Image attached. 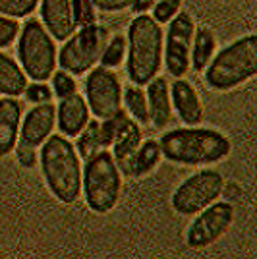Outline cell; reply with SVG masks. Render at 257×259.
<instances>
[{
    "label": "cell",
    "mask_w": 257,
    "mask_h": 259,
    "mask_svg": "<svg viewBox=\"0 0 257 259\" xmlns=\"http://www.w3.org/2000/svg\"><path fill=\"white\" fill-rule=\"evenodd\" d=\"M54 122H56V107L53 103H37L20 124V141L39 147L53 134Z\"/></svg>",
    "instance_id": "4fadbf2b"
},
{
    "label": "cell",
    "mask_w": 257,
    "mask_h": 259,
    "mask_svg": "<svg viewBox=\"0 0 257 259\" xmlns=\"http://www.w3.org/2000/svg\"><path fill=\"white\" fill-rule=\"evenodd\" d=\"M41 20L54 39L66 41L77 27L75 0H43Z\"/></svg>",
    "instance_id": "7c38bea8"
},
{
    "label": "cell",
    "mask_w": 257,
    "mask_h": 259,
    "mask_svg": "<svg viewBox=\"0 0 257 259\" xmlns=\"http://www.w3.org/2000/svg\"><path fill=\"white\" fill-rule=\"evenodd\" d=\"M232 221H234V207L228 201H219V203L213 201L211 205H207L197 213L188 228L186 232L188 246L192 249H203L211 246L228 232V228L232 227Z\"/></svg>",
    "instance_id": "9c48e42d"
},
{
    "label": "cell",
    "mask_w": 257,
    "mask_h": 259,
    "mask_svg": "<svg viewBox=\"0 0 257 259\" xmlns=\"http://www.w3.org/2000/svg\"><path fill=\"white\" fill-rule=\"evenodd\" d=\"M53 87H54V93L58 95V97H68V95H72L75 93V81L72 74H68V72H56L53 76Z\"/></svg>",
    "instance_id": "4316f807"
},
{
    "label": "cell",
    "mask_w": 257,
    "mask_h": 259,
    "mask_svg": "<svg viewBox=\"0 0 257 259\" xmlns=\"http://www.w3.org/2000/svg\"><path fill=\"white\" fill-rule=\"evenodd\" d=\"M182 0H157L153 6V20L159 23H168L178 14Z\"/></svg>",
    "instance_id": "484cf974"
},
{
    "label": "cell",
    "mask_w": 257,
    "mask_h": 259,
    "mask_svg": "<svg viewBox=\"0 0 257 259\" xmlns=\"http://www.w3.org/2000/svg\"><path fill=\"white\" fill-rule=\"evenodd\" d=\"M107 27L97 23H85L75 35H70L58 54V64L68 74L81 76L101 60V54L108 43Z\"/></svg>",
    "instance_id": "52a82bcc"
},
{
    "label": "cell",
    "mask_w": 257,
    "mask_h": 259,
    "mask_svg": "<svg viewBox=\"0 0 257 259\" xmlns=\"http://www.w3.org/2000/svg\"><path fill=\"white\" fill-rule=\"evenodd\" d=\"M41 168L51 194L66 205H72L81 195V162L79 155L60 134H51L41 149Z\"/></svg>",
    "instance_id": "6da1fadb"
},
{
    "label": "cell",
    "mask_w": 257,
    "mask_h": 259,
    "mask_svg": "<svg viewBox=\"0 0 257 259\" xmlns=\"http://www.w3.org/2000/svg\"><path fill=\"white\" fill-rule=\"evenodd\" d=\"M39 0H0V14L8 18H25L37 8Z\"/></svg>",
    "instance_id": "d4e9b609"
},
{
    "label": "cell",
    "mask_w": 257,
    "mask_h": 259,
    "mask_svg": "<svg viewBox=\"0 0 257 259\" xmlns=\"http://www.w3.org/2000/svg\"><path fill=\"white\" fill-rule=\"evenodd\" d=\"M81 188L91 211L108 213L114 209L122 190V178L112 153L101 149L87 159L81 172Z\"/></svg>",
    "instance_id": "5b68a950"
},
{
    "label": "cell",
    "mask_w": 257,
    "mask_h": 259,
    "mask_svg": "<svg viewBox=\"0 0 257 259\" xmlns=\"http://www.w3.org/2000/svg\"><path fill=\"white\" fill-rule=\"evenodd\" d=\"M126 49H128V41L122 37V35H116L112 39H108L105 51L101 54V64L105 68H116V66L122 64L124 56H126Z\"/></svg>",
    "instance_id": "cb8c5ba5"
},
{
    "label": "cell",
    "mask_w": 257,
    "mask_h": 259,
    "mask_svg": "<svg viewBox=\"0 0 257 259\" xmlns=\"http://www.w3.org/2000/svg\"><path fill=\"white\" fill-rule=\"evenodd\" d=\"M101 134H99V120H89L87 126L79 132V140H77V153L81 159H89L91 155L101 151Z\"/></svg>",
    "instance_id": "7402d4cb"
},
{
    "label": "cell",
    "mask_w": 257,
    "mask_h": 259,
    "mask_svg": "<svg viewBox=\"0 0 257 259\" xmlns=\"http://www.w3.org/2000/svg\"><path fill=\"white\" fill-rule=\"evenodd\" d=\"M124 103L128 112L138 120L140 124H149V108H147V97L140 87H128L124 93Z\"/></svg>",
    "instance_id": "603a6c76"
},
{
    "label": "cell",
    "mask_w": 257,
    "mask_h": 259,
    "mask_svg": "<svg viewBox=\"0 0 257 259\" xmlns=\"http://www.w3.org/2000/svg\"><path fill=\"white\" fill-rule=\"evenodd\" d=\"M128 77L136 85H147L162 64V29L149 14L134 18L128 29Z\"/></svg>",
    "instance_id": "3957f363"
},
{
    "label": "cell",
    "mask_w": 257,
    "mask_h": 259,
    "mask_svg": "<svg viewBox=\"0 0 257 259\" xmlns=\"http://www.w3.org/2000/svg\"><path fill=\"white\" fill-rule=\"evenodd\" d=\"M217 49V39L215 33L209 27H197L193 31L192 41V53H190V64L195 70H205L207 64L211 62Z\"/></svg>",
    "instance_id": "44dd1931"
},
{
    "label": "cell",
    "mask_w": 257,
    "mask_h": 259,
    "mask_svg": "<svg viewBox=\"0 0 257 259\" xmlns=\"http://www.w3.org/2000/svg\"><path fill=\"white\" fill-rule=\"evenodd\" d=\"M14 151H16V157H18L20 164L25 166V168H33L37 164V161H39L37 147H33V145L25 143V141H18L16 147H14Z\"/></svg>",
    "instance_id": "83f0119b"
},
{
    "label": "cell",
    "mask_w": 257,
    "mask_h": 259,
    "mask_svg": "<svg viewBox=\"0 0 257 259\" xmlns=\"http://www.w3.org/2000/svg\"><path fill=\"white\" fill-rule=\"evenodd\" d=\"M18 56L25 76L35 81H47L49 77H53L56 66V47L53 35L47 31L41 20H29L23 25L18 43Z\"/></svg>",
    "instance_id": "8992f818"
},
{
    "label": "cell",
    "mask_w": 257,
    "mask_h": 259,
    "mask_svg": "<svg viewBox=\"0 0 257 259\" xmlns=\"http://www.w3.org/2000/svg\"><path fill=\"white\" fill-rule=\"evenodd\" d=\"M155 2H157V0H134V2H132V8L136 12H140V14H143V12H147L149 8H153Z\"/></svg>",
    "instance_id": "1f68e13d"
},
{
    "label": "cell",
    "mask_w": 257,
    "mask_h": 259,
    "mask_svg": "<svg viewBox=\"0 0 257 259\" xmlns=\"http://www.w3.org/2000/svg\"><path fill=\"white\" fill-rule=\"evenodd\" d=\"M134 0H91L93 8L103 12H120L132 6Z\"/></svg>",
    "instance_id": "4dcf8cb0"
},
{
    "label": "cell",
    "mask_w": 257,
    "mask_h": 259,
    "mask_svg": "<svg viewBox=\"0 0 257 259\" xmlns=\"http://www.w3.org/2000/svg\"><path fill=\"white\" fill-rule=\"evenodd\" d=\"M159 159H161L159 141H143V143H140V147L136 149V153L132 155V159L128 162V168H126V174L134 176V178H143L145 174H149L157 166Z\"/></svg>",
    "instance_id": "ffe728a7"
},
{
    "label": "cell",
    "mask_w": 257,
    "mask_h": 259,
    "mask_svg": "<svg viewBox=\"0 0 257 259\" xmlns=\"http://www.w3.org/2000/svg\"><path fill=\"white\" fill-rule=\"evenodd\" d=\"M225 190V178L219 170L203 168L188 176L172 194V207L180 215H195L217 201Z\"/></svg>",
    "instance_id": "ba28073f"
},
{
    "label": "cell",
    "mask_w": 257,
    "mask_h": 259,
    "mask_svg": "<svg viewBox=\"0 0 257 259\" xmlns=\"http://www.w3.org/2000/svg\"><path fill=\"white\" fill-rule=\"evenodd\" d=\"M22 124V105L12 97L0 99V157L14 151Z\"/></svg>",
    "instance_id": "e0dca14e"
},
{
    "label": "cell",
    "mask_w": 257,
    "mask_h": 259,
    "mask_svg": "<svg viewBox=\"0 0 257 259\" xmlns=\"http://www.w3.org/2000/svg\"><path fill=\"white\" fill-rule=\"evenodd\" d=\"M141 143V130L140 126L130 118L124 128L118 132L116 140L112 141V147H114V161H116L118 168H128V162L132 159V155L136 153V149L140 147Z\"/></svg>",
    "instance_id": "ac0fdd59"
},
{
    "label": "cell",
    "mask_w": 257,
    "mask_h": 259,
    "mask_svg": "<svg viewBox=\"0 0 257 259\" xmlns=\"http://www.w3.org/2000/svg\"><path fill=\"white\" fill-rule=\"evenodd\" d=\"M25 87H27L25 72L14 58L0 53V93L8 97H18V95H23Z\"/></svg>",
    "instance_id": "d6986e66"
},
{
    "label": "cell",
    "mask_w": 257,
    "mask_h": 259,
    "mask_svg": "<svg viewBox=\"0 0 257 259\" xmlns=\"http://www.w3.org/2000/svg\"><path fill=\"white\" fill-rule=\"evenodd\" d=\"M207 83L217 91H228L247 81L257 72V37L246 35L225 47L209 62Z\"/></svg>",
    "instance_id": "277c9868"
},
{
    "label": "cell",
    "mask_w": 257,
    "mask_h": 259,
    "mask_svg": "<svg viewBox=\"0 0 257 259\" xmlns=\"http://www.w3.org/2000/svg\"><path fill=\"white\" fill-rule=\"evenodd\" d=\"M170 101L178 116L188 126H197L203 120V107L195 87L182 77H176V81L170 87Z\"/></svg>",
    "instance_id": "5bb4252c"
},
{
    "label": "cell",
    "mask_w": 257,
    "mask_h": 259,
    "mask_svg": "<svg viewBox=\"0 0 257 259\" xmlns=\"http://www.w3.org/2000/svg\"><path fill=\"white\" fill-rule=\"evenodd\" d=\"M161 155L180 164H211L223 161L232 149L230 140L219 130L211 128H178L162 134Z\"/></svg>",
    "instance_id": "7a4b0ae2"
},
{
    "label": "cell",
    "mask_w": 257,
    "mask_h": 259,
    "mask_svg": "<svg viewBox=\"0 0 257 259\" xmlns=\"http://www.w3.org/2000/svg\"><path fill=\"white\" fill-rule=\"evenodd\" d=\"M20 31V23L14 18H8L4 14H0V49L8 47L16 39V35Z\"/></svg>",
    "instance_id": "f1b7e54d"
},
{
    "label": "cell",
    "mask_w": 257,
    "mask_h": 259,
    "mask_svg": "<svg viewBox=\"0 0 257 259\" xmlns=\"http://www.w3.org/2000/svg\"><path fill=\"white\" fill-rule=\"evenodd\" d=\"M195 23L188 12H180L170 20L166 31V49H164V64L168 74L182 77L190 70V53Z\"/></svg>",
    "instance_id": "8fae6325"
},
{
    "label": "cell",
    "mask_w": 257,
    "mask_h": 259,
    "mask_svg": "<svg viewBox=\"0 0 257 259\" xmlns=\"http://www.w3.org/2000/svg\"><path fill=\"white\" fill-rule=\"evenodd\" d=\"M147 89V108H149V120L157 130H164L172 118V101L170 87L164 77H153Z\"/></svg>",
    "instance_id": "2e32d148"
},
{
    "label": "cell",
    "mask_w": 257,
    "mask_h": 259,
    "mask_svg": "<svg viewBox=\"0 0 257 259\" xmlns=\"http://www.w3.org/2000/svg\"><path fill=\"white\" fill-rule=\"evenodd\" d=\"M58 128L64 136H79V132L85 128L89 122V107L85 99L77 93L60 99V105L56 110Z\"/></svg>",
    "instance_id": "9a60e30c"
},
{
    "label": "cell",
    "mask_w": 257,
    "mask_h": 259,
    "mask_svg": "<svg viewBox=\"0 0 257 259\" xmlns=\"http://www.w3.org/2000/svg\"><path fill=\"white\" fill-rule=\"evenodd\" d=\"M23 93H25V99L31 103H49L53 99V89L43 81H35L31 85H27Z\"/></svg>",
    "instance_id": "f546056e"
},
{
    "label": "cell",
    "mask_w": 257,
    "mask_h": 259,
    "mask_svg": "<svg viewBox=\"0 0 257 259\" xmlns=\"http://www.w3.org/2000/svg\"><path fill=\"white\" fill-rule=\"evenodd\" d=\"M87 107L99 120L116 114L122 108V85L110 68L99 66L89 72L85 81Z\"/></svg>",
    "instance_id": "30bf717a"
}]
</instances>
